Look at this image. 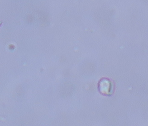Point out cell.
<instances>
[{
  "label": "cell",
  "mask_w": 148,
  "mask_h": 126,
  "mask_svg": "<svg viewBox=\"0 0 148 126\" xmlns=\"http://www.w3.org/2000/svg\"><path fill=\"white\" fill-rule=\"evenodd\" d=\"M110 82L106 79H103L99 83V90L104 94H108L110 91Z\"/></svg>",
  "instance_id": "cell-1"
}]
</instances>
